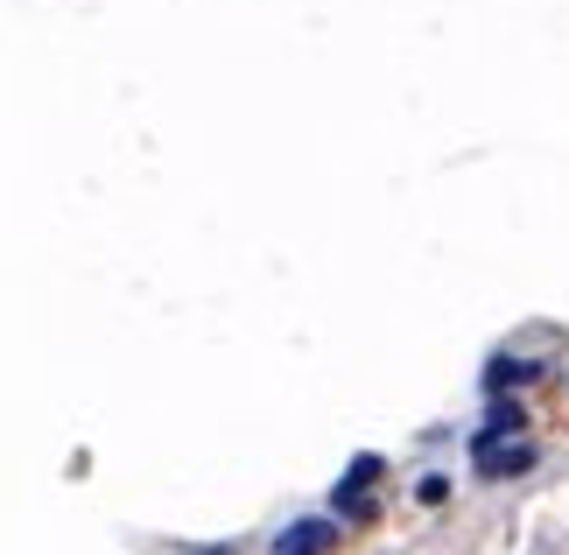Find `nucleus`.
I'll use <instances>...</instances> for the list:
<instances>
[{
	"label": "nucleus",
	"mask_w": 569,
	"mask_h": 555,
	"mask_svg": "<svg viewBox=\"0 0 569 555\" xmlns=\"http://www.w3.org/2000/svg\"><path fill=\"white\" fill-rule=\"evenodd\" d=\"M331 542H338V521H289L268 548H274V555H323Z\"/></svg>",
	"instance_id": "f257e3e1"
},
{
	"label": "nucleus",
	"mask_w": 569,
	"mask_h": 555,
	"mask_svg": "<svg viewBox=\"0 0 569 555\" xmlns=\"http://www.w3.org/2000/svg\"><path fill=\"white\" fill-rule=\"evenodd\" d=\"M478 472H492V478H520V472H535V443H507V450H486V457H478Z\"/></svg>",
	"instance_id": "f03ea898"
},
{
	"label": "nucleus",
	"mask_w": 569,
	"mask_h": 555,
	"mask_svg": "<svg viewBox=\"0 0 569 555\" xmlns=\"http://www.w3.org/2000/svg\"><path fill=\"white\" fill-rule=\"evenodd\" d=\"M535 373H541L535 359H513V351H499V359L486 366V387H492V394H507V387H520V380H535Z\"/></svg>",
	"instance_id": "7ed1b4c3"
},
{
	"label": "nucleus",
	"mask_w": 569,
	"mask_h": 555,
	"mask_svg": "<svg viewBox=\"0 0 569 555\" xmlns=\"http://www.w3.org/2000/svg\"><path fill=\"white\" fill-rule=\"evenodd\" d=\"M204 555H232V548H204Z\"/></svg>",
	"instance_id": "423d86ee"
},
{
	"label": "nucleus",
	"mask_w": 569,
	"mask_h": 555,
	"mask_svg": "<svg viewBox=\"0 0 569 555\" xmlns=\"http://www.w3.org/2000/svg\"><path fill=\"white\" fill-rule=\"evenodd\" d=\"M415 493H422V506H443V499H450V478H436V472H429L422 485H415Z\"/></svg>",
	"instance_id": "39448f33"
},
{
	"label": "nucleus",
	"mask_w": 569,
	"mask_h": 555,
	"mask_svg": "<svg viewBox=\"0 0 569 555\" xmlns=\"http://www.w3.org/2000/svg\"><path fill=\"white\" fill-rule=\"evenodd\" d=\"M513 429H520V408H513V402H492V415H486V436H478L471 450L486 457V450H499V436H513Z\"/></svg>",
	"instance_id": "20e7f679"
}]
</instances>
